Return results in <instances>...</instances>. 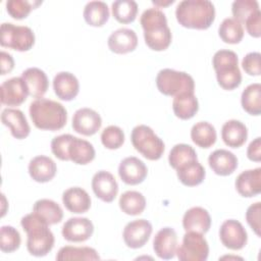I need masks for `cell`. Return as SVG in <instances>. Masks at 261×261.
Instances as JSON below:
<instances>
[{"label": "cell", "mask_w": 261, "mask_h": 261, "mask_svg": "<svg viewBox=\"0 0 261 261\" xmlns=\"http://www.w3.org/2000/svg\"><path fill=\"white\" fill-rule=\"evenodd\" d=\"M20 225L28 234L27 248L31 255L43 257L53 249L54 234L49 228L50 224L40 214L32 212L24 215Z\"/></svg>", "instance_id": "1"}, {"label": "cell", "mask_w": 261, "mask_h": 261, "mask_svg": "<svg viewBox=\"0 0 261 261\" xmlns=\"http://www.w3.org/2000/svg\"><path fill=\"white\" fill-rule=\"evenodd\" d=\"M144 30V38L147 46L155 51H163L171 43L172 35L167 25V18L158 7L146 9L140 18Z\"/></svg>", "instance_id": "2"}, {"label": "cell", "mask_w": 261, "mask_h": 261, "mask_svg": "<svg viewBox=\"0 0 261 261\" xmlns=\"http://www.w3.org/2000/svg\"><path fill=\"white\" fill-rule=\"evenodd\" d=\"M179 24L189 29L206 30L215 18V8L209 0H182L175 9Z\"/></svg>", "instance_id": "3"}, {"label": "cell", "mask_w": 261, "mask_h": 261, "mask_svg": "<svg viewBox=\"0 0 261 261\" xmlns=\"http://www.w3.org/2000/svg\"><path fill=\"white\" fill-rule=\"evenodd\" d=\"M30 116L36 127L47 130H58L67 121L65 107L57 102L46 98H37L30 104Z\"/></svg>", "instance_id": "4"}, {"label": "cell", "mask_w": 261, "mask_h": 261, "mask_svg": "<svg viewBox=\"0 0 261 261\" xmlns=\"http://www.w3.org/2000/svg\"><path fill=\"white\" fill-rule=\"evenodd\" d=\"M218 85L224 90H233L241 85L242 73L239 68V58L231 50H218L212 58Z\"/></svg>", "instance_id": "5"}, {"label": "cell", "mask_w": 261, "mask_h": 261, "mask_svg": "<svg viewBox=\"0 0 261 261\" xmlns=\"http://www.w3.org/2000/svg\"><path fill=\"white\" fill-rule=\"evenodd\" d=\"M130 140L135 149L149 160L160 159L165 149L163 141L150 126L145 124L133 128Z\"/></svg>", "instance_id": "6"}, {"label": "cell", "mask_w": 261, "mask_h": 261, "mask_svg": "<svg viewBox=\"0 0 261 261\" xmlns=\"http://www.w3.org/2000/svg\"><path fill=\"white\" fill-rule=\"evenodd\" d=\"M156 86L162 94L173 97L195 91L194 79L189 73L171 68H163L157 73Z\"/></svg>", "instance_id": "7"}, {"label": "cell", "mask_w": 261, "mask_h": 261, "mask_svg": "<svg viewBox=\"0 0 261 261\" xmlns=\"http://www.w3.org/2000/svg\"><path fill=\"white\" fill-rule=\"evenodd\" d=\"M0 44L16 51H28L35 44V34L29 27L3 22L0 28Z\"/></svg>", "instance_id": "8"}, {"label": "cell", "mask_w": 261, "mask_h": 261, "mask_svg": "<svg viewBox=\"0 0 261 261\" xmlns=\"http://www.w3.org/2000/svg\"><path fill=\"white\" fill-rule=\"evenodd\" d=\"M209 255V246L202 233L187 231L181 245L176 249V256L180 261H205Z\"/></svg>", "instance_id": "9"}, {"label": "cell", "mask_w": 261, "mask_h": 261, "mask_svg": "<svg viewBox=\"0 0 261 261\" xmlns=\"http://www.w3.org/2000/svg\"><path fill=\"white\" fill-rule=\"evenodd\" d=\"M219 238L222 245L230 250H241L247 245L248 234L243 224L236 219H227L219 228Z\"/></svg>", "instance_id": "10"}, {"label": "cell", "mask_w": 261, "mask_h": 261, "mask_svg": "<svg viewBox=\"0 0 261 261\" xmlns=\"http://www.w3.org/2000/svg\"><path fill=\"white\" fill-rule=\"evenodd\" d=\"M152 224L146 219H136L128 222L122 232L123 241L128 248H142L152 233Z\"/></svg>", "instance_id": "11"}, {"label": "cell", "mask_w": 261, "mask_h": 261, "mask_svg": "<svg viewBox=\"0 0 261 261\" xmlns=\"http://www.w3.org/2000/svg\"><path fill=\"white\" fill-rule=\"evenodd\" d=\"M1 103L7 106H18L22 104L30 95L29 88L20 76H14L1 84Z\"/></svg>", "instance_id": "12"}, {"label": "cell", "mask_w": 261, "mask_h": 261, "mask_svg": "<svg viewBox=\"0 0 261 261\" xmlns=\"http://www.w3.org/2000/svg\"><path fill=\"white\" fill-rule=\"evenodd\" d=\"M102 125L100 114L91 108H80L72 116V128L84 136L95 135Z\"/></svg>", "instance_id": "13"}, {"label": "cell", "mask_w": 261, "mask_h": 261, "mask_svg": "<svg viewBox=\"0 0 261 261\" xmlns=\"http://www.w3.org/2000/svg\"><path fill=\"white\" fill-rule=\"evenodd\" d=\"M61 232L66 241L81 243L92 237L94 225L87 217H71L64 222Z\"/></svg>", "instance_id": "14"}, {"label": "cell", "mask_w": 261, "mask_h": 261, "mask_svg": "<svg viewBox=\"0 0 261 261\" xmlns=\"http://www.w3.org/2000/svg\"><path fill=\"white\" fill-rule=\"evenodd\" d=\"M118 174L123 182L135 186L144 181L148 174V168L141 159L129 156L119 163Z\"/></svg>", "instance_id": "15"}, {"label": "cell", "mask_w": 261, "mask_h": 261, "mask_svg": "<svg viewBox=\"0 0 261 261\" xmlns=\"http://www.w3.org/2000/svg\"><path fill=\"white\" fill-rule=\"evenodd\" d=\"M94 194L104 202H112L118 193V184L112 173L106 170L97 171L92 178Z\"/></svg>", "instance_id": "16"}, {"label": "cell", "mask_w": 261, "mask_h": 261, "mask_svg": "<svg viewBox=\"0 0 261 261\" xmlns=\"http://www.w3.org/2000/svg\"><path fill=\"white\" fill-rule=\"evenodd\" d=\"M153 249L160 259H172L177 249V234L175 230L168 226L158 230L153 240Z\"/></svg>", "instance_id": "17"}, {"label": "cell", "mask_w": 261, "mask_h": 261, "mask_svg": "<svg viewBox=\"0 0 261 261\" xmlns=\"http://www.w3.org/2000/svg\"><path fill=\"white\" fill-rule=\"evenodd\" d=\"M109 49L117 54H125L136 49L138 36L134 30L120 28L111 33L107 41Z\"/></svg>", "instance_id": "18"}, {"label": "cell", "mask_w": 261, "mask_h": 261, "mask_svg": "<svg viewBox=\"0 0 261 261\" xmlns=\"http://www.w3.org/2000/svg\"><path fill=\"white\" fill-rule=\"evenodd\" d=\"M1 121L10 128L11 135L18 139H24L30 135L31 127L23 112L15 108H5L1 113Z\"/></svg>", "instance_id": "19"}, {"label": "cell", "mask_w": 261, "mask_h": 261, "mask_svg": "<svg viewBox=\"0 0 261 261\" xmlns=\"http://www.w3.org/2000/svg\"><path fill=\"white\" fill-rule=\"evenodd\" d=\"M182 226L186 231L206 233L211 226V217L208 211L196 206L187 210L182 217Z\"/></svg>", "instance_id": "20"}, {"label": "cell", "mask_w": 261, "mask_h": 261, "mask_svg": "<svg viewBox=\"0 0 261 261\" xmlns=\"http://www.w3.org/2000/svg\"><path fill=\"white\" fill-rule=\"evenodd\" d=\"M53 89L59 99L63 101H70L79 94L80 84L73 73L61 71L53 79Z\"/></svg>", "instance_id": "21"}, {"label": "cell", "mask_w": 261, "mask_h": 261, "mask_svg": "<svg viewBox=\"0 0 261 261\" xmlns=\"http://www.w3.org/2000/svg\"><path fill=\"white\" fill-rule=\"evenodd\" d=\"M210 168L218 175H229L238 167L237 156L225 149H217L213 151L208 157Z\"/></svg>", "instance_id": "22"}, {"label": "cell", "mask_w": 261, "mask_h": 261, "mask_svg": "<svg viewBox=\"0 0 261 261\" xmlns=\"http://www.w3.org/2000/svg\"><path fill=\"white\" fill-rule=\"evenodd\" d=\"M236 189L243 197H254L261 192V168L248 169L241 172L236 179Z\"/></svg>", "instance_id": "23"}, {"label": "cell", "mask_w": 261, "mask_h": 261, "mask_svg": "<svg viewBox=\"0 0 261 261\" xmlns=\"http://www.w3.org/2000/svg\"><path fill=\"white\" fill-rule=\"evenodd\" d=\"M56 171V163L48 156H36L29 163V173L31 177L38 182H47L51 180L55 176Z\"/></svg>", "instance_id": "24"}, {"label": "cell", "mask_w": 261, "mask_h": 261, "mask_svg": "<svg viewBox=\"0 0 261 261\" xmlns=\"http://www.w3.org/2000/svg\"><path fill=\"white\" fill-rule=\"evenodd\" d=\"M62 202L65 208L72 213H85L91 207L90 195L80 187H72L62 194Z\"/></svg>", "instance_id": "25"}, {"label": "cell", "mask_w": 261, "mask_h": 261, "mask_svg": "<svg viewBox=\"0 0 261 261\" xmlns=\"http://www.w3.org/2000/svg\"><path fill=\"white\" fill-rule=\"evenodd\" d=\"M221 138L226 146L231 148H239L243 146L247 141L248 128L240 120H227L221 127Z\"/></svg>", "instance_id": "26"}, {"label": "cell", "mask_w": 261, "mask_h": 261, "mask_svg": "<svg viewBox=\"0 0 261 261\" xmlns=\"http://www.w3.org/2000/svg\"><path fill=\"white\" fill-rule=\"evenodd\" d=\"M21 77L25 82L30 95L35 98H42L47 92L49 82L46 73L38 67H30L22 71Z\"/></svg>", "instance_id": "27"}, {"label": "cell", "mask_w": 261, "mask_h": 261, "mask_svg": "<svg viewBox=\"0 0 261 261\" xmlns=\"http://www.w3.org/2000/svg\"><path fill=\"white\" fill-rule=\"evenodd\" d=\"M175 170L179 181L187 187H195L200 185L206 175L205 168L198 160L190 161Z\"/></svg>", "instance_id": "28"}, {"label": "cell", "mask_w": 261, "mask_h": 261, "mask_svg": "<svg viewBox=\"0 0 261 261\" xmlns=\"http://www.w3.org/2000/svg\"><path fill=\"white\" fill-rule=\"evenodd\" d=\"M68 156L73 163L85 165L95 158V149L90 142L73 137L68 147Z\"/></svg>", "instance_id": "29"}, {"label": "cell", "mask_w": 261, "mask_h": 261, "mask_svg": "<svg viewBox=\"0 0 261 261\" xmlns=\"http://www.w3.org/2000/svg\"><path fill=\"white\" fill-rule=\"evenodd\" d=\"M172 109L174 114L180 119L192 118L199 110L198 99L194 93H182L173 98Z\"/></svg>", "instance_id": "30"}, {"label": "cell", "mask_w": 261, "mask_h": 261, "mask_svg": "<svg viewBox=\"0 0 261 261\" xmlns=\"http://www.w3.org/2000/svg\"><path fill=\"white\" fill-rule=\"evenodd\" d=\"M83 15L88 24L102 27L109 18V8L103 1H90L86 4Z\"/></svg>", "instance_id": "31"}, {"label": "cell", "mask_w": 261, "mask_h": 261, "mask_svg": "<svg viewBox=\"0 0 261 261\" xmlns=\"http://www.w3.org/2000/svg\"><path fill=\"white\" fill-rule=\"evenodd\" d=\"M192 141L201 148H209L216 142L215 127L207 121L195 123L191 129Z\"/></svg>", "instance_id": "32"}, {"label": "cell", "mask_w": 261, "mask_h": 261, "mask_svg": "<svg viewBox=\"0 0 261 261\" xmlns=\"http://www.w3.org/2000/svg\"><path fill=\"white\" fill-rule=\"evenodd\" d=\"M33 212L40 214L50 225L60 222L63 217L62 208L58 203L50 199H40L36 201Z\"/></svg>", "instance_id": "33"}, {"label": "cell", "mask_w": 261, "mask_h": 261, "mask_svg": "<svg viewBox=\"0 0 261 261\" xmlns=\"http://www.w3.org/2000/svg\"><path fill=\"white\" fill-rule=\"evenodd\" d=\"M241 103L246 112L259 115L261 113V85L259 83L249 85L242 93Z\"/></svg>", "instance_id": "34"}, {"label": "cell", "mask_w": 261, "mask_h": 261, "mask_svg": "<svg viewBox=\"0 0 261 261\" xmlns=\"http://www.w3.org/2000/svg\"><path fill=\"white\" fill-rule=\"evenodd\" d=\"M119 207L127 215H139L146 207V199L142 193L126 191L119 198Z\"/></svg>", "instance_id": "35"}, {"label": "cell", "mask_w": 261, "mask_h": 261, "mask_svg": "<svg viewBox=\"0 0 261 261\" xmlns=\"http://www.w3.org/2000/svg\"><path fill=\"white\" fill-rule=\"evenodd\" d=\"M218 35L225 43L238 44L244 37L243 24L233 17L224 18L218 28Z\"/></svg>", "instance_id": "36"}, {"label": "cell", "mask_w": 261, "mask_h": 261, "mask_svg": "<svg viewBox=\"0 0 261 261\" xmlns=\"http://www.w3.org/2000/svg\"><path fill=\"white\" fill-rule=\"evenodd\" d=\"M100 256L97 251L90 247H72L65 246L59 249L56 260H99Z\"/></svg>", "instance_id": "37"}, {"label": "cell", "mask_w": 261, "mask_h": 261, "mask_svg": "<svg viewBox=\"0 0 261 261\" xmlns=\"http://www.w3.org/2000/svg\"><path fill=\"white\" fill-rule=\"evenodd\" d=\"M114 18L121 23H129L136 19L138 4L134 0H116L111 5Z\"/></svg>", "instance_id": "38"}, {"label": "cell", "mask_w": 261, "mask_h": 261, "mask_svg": "<svg viewBox=\"0 0 261 261\" xmlns=\"http://www.w3.org/2000/svg\"><path fill=\"white\" fill-rule=\"evenodd\" d=\"M193 160H198L197 153L195 149L188 144L174 145L168 155L169 164L174 169H177L181 165Z\"/></svg>", "instance_id": "39"}, {"label": "cell", "mask_w": 261, "mask_h": 261, "mask_svg": "<svg viewBox=\"0 0 261 261\" xmlns=\"http://www.w3.org/2000/svg\"><path fill=\"white\" fill-rule=\"evenodd\" d=\"M21 243L20 234L16 228L10 225H3L0 228V249L4 253L16 251Z\"/></svg>", "instance_id": "40"}, {"label": "cell", "mask_w": 261, "mask_h": 261, "mask_svg": "<svg viewBox=\"0 0 261 261\" xmlns=\"http://www.w3.org/2000/svg\"><path fill=\"white\" fill-rule=\"evenodd\" d=\"M42 1L28 0H8L6 2V10L10 16L15 19L25 18L32 9L40 5Z\"/></svg>", "instance_id": "41"}, {"label": "cell", "mask_w": 261, "mask_h": 261, "mask_svg": "<svg viewBox=\"0 0 261 261\" xmlns=\"http://www.w3.org/2000/svg\"><path fill=\"white\" fill-rule=\"evenodd\" d=\"M260 10L256 0H236L231 4V12L233 18L243 23L254 12Z\"/></svg>", "instance_id": "42"}, {"label": "cell", "mask_w": 261, "mask_h": 261, "mask_svg": "<svg viewBox=\"0 0 261 261\" xmlns=\"http://www.w3.org/2000/svg\"><path fill=\"white\" fill-rule=\"evenodd\" d=\"M101 142L107 149H118L124 142V133L117 125H109L102 130Z\"/></svg>", "instance_id": "43"}, {"label": "cell", "mask_w": 261, "mask_h": 261, "mask_svg": "<svg viewBox=\"0 0 261 261\" xmlns=\"http://www.w3.org/2000/svg\"><path fill=\"white\" fill-rule=\"evenodd\" d=\"M72 139H73V136L69 134H63L52 139L51 151L55 155V157L63 161L69 160L68 147Z\"/></svg>", "instance_id": "44"}, {"label": "cell", "mask_w": 261, "mask_h": 261, "mask_svg": "<svg viewBox=\"0 0 261 261\" xmlns=\"http://www.w3.org/2000/svg\"><path fill=\"white\" fill-rule=\"evenodd\" d=\"M260 58L261 55L259 52H250L242 60L243 69L249 75H260L261 68H260Z\"/></svg>", "instance_id": "45"}, {"label": "cell", "mask_w": 261, "mask_h": 261, "mask_svg": "<svg viewBox=\"0 0 261 261\" xmlns=\"http://www.w3.org/2000/svg\"><path fill=\"white\" fill-rule=\"evenodd\" d=\"M260 213H261L260 202H256L250 205L246 212V220L257 236H260Z\"/></svg>", "instance_id": "46"}, {"label": "cell", "mask_w": 261, "mask_h": 261, "mask_svg": "<svg viewBox=\"0 0 261 261\" xmlns=\"http://www.w3.org/2000/svg\"><path fill=\"white\" fill-rule=\"evenodd\" d=\"M247 32L250 36L259 38L261 36V11L258 10L245 20Z\"/></svg>", "instance_id": "47"}, {"label": "cell", "mask_w": 261, "mask_h": 261, "mask_svg": "<svg viewBox=\"0 0 261 261\" xmlns=\"http://www.w3.org/2000/svg\"><path fill=\"white\" fill-rule=\"evenodd\" d=\"M247 156L250 160L259 162L261 160V138L257 137L253 140L247 149Z\"/></svg>", "instance_id": "48"}, {"label": "cell", "mask_w": 261, "mask_h": 261, "mask_svg": "<svg viewBox=\"0 0 261 261\" xmlns=\"http://www.w3.org/2000/svg\"><path fill=\"white\" fill-rule=\"evenodd\" d=\"M0 57H1V74H6L13 69L14 60L12 56L5 51H1Z\"/></svg>", "instance_id": "49"}, {"label": "cell", "mask_w": 261, "mask_h": 261, "mask_svg": "<svg viewBox=\"0 0 261 261\" xmlns=\"http://www.w3.org/2000/svg\"><path fill=\"white\" fill-rule=\"evenodd\" d=\"M174 1L173 0H168V1H159V0H155L153 1V4L161 7V6H166V5H169L171 3H173Z\"/></svg>", "instance_id": "50"}]
</instances>
